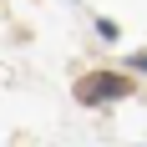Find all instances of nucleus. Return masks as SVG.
I'll return each instance as SVG.
<instances>
[{"label":"nucleus","instance_id":"obj_1","mask_svg":"<svg viewBox=\"0 0 147 147\" xmlns=\"http://www.w3.org/2000/svg\"><path fill=\"white\" fill-rule=\"evenodd\" d=\"M127 91H132V81H127V76L96 71V76H86V81L76 86V96H81V102H112V96H127Z\"/></svg>","mask_w":147,"mask_h":147}]
</instances>
